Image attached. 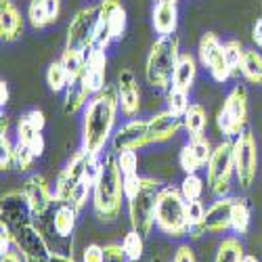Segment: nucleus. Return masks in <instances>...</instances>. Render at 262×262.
Masks as SVG:
<instances>
[{
    "mask_svg": "<svg viewBox=\"0 0 262 262\" xmlns=\"http://www.w3.org/2000/svg\"><path fill=\"white\" fill-rule=\"evenodd\" d=\"M120 112L116 86H105V91L93 95L82 112V149L91 156L105 154V147L114 139V126Z\"/></svg>",
    "mask_w": 262,
    "mask_h": 262,
    "instance_id": "1",
    "label": "nucleus"
},
{
    "mask_svg": "<svg viewBox=\"0 0 262 262\" xmlns=\"http://www.w3.org/2000/svg\"><path fill=\"white\" fill-rule=\"evenodd\" d=\"M124 195V174L118 166L114 151L103 154V168L93 187V212L101 223H114L122 214Z\"/></svg>",
    "mask_w": 262,
    "mask_h": 262,
    "instance_id": "2",
    "label": "nucleus"
},
{
    "mask_svg": "<svg viewBox=\"0 0 262 262\" xmlns=\"http://www.w3.org/2000/svg\"><path fill=\"white\" fill-rule=\"evenodd\" d=\"M160 189V183L151 177H139V174L124 177V195L128 204L130 227L143 237H147L156 225V204Z\"/></svg>",
    "mask_w": 262,
    "mask_h": 262,
    "instance_id": "3",
    "label": "nucleus"
},
{
    "mask_svg": "<svg viewBox=\"0 0 262 262\" xmlns=\"http://www.w3.org/2000/svg\"><path fill=\"white\" fill-rule=\"evenodd\" d=\"M181 57V38L177 34L160 36L147 55L145 80L158 91H168L172 86V74Z\"/></svg>",
    "mask_w": 262,
    "mask_h": 262,
    "instance_id": "4",
    "label": "nucleus"
},
{
    "mask_svg": "<svg viewBox=\"0 0 262 262\" xmlns=\"http://www.w3.org/2000/svg\"><path fill=\"white\" fill-rule=\"evenodd\" d=\"M156 227L172 239L187 237V233H189L187 200L183 198L181 189H177V187L160 189L158 204H156Z\"/></svg>",
    "mask_w": 262,
    "mask_h": 262,
    "instance_id": "5",
    "label": "nucleus"
},
{
    "mask_svg": "<svg viewBox=\"0 0 262 262\" xmlns=\"http://www.w3.org/2000/svg\"><path fill=\"white\" fill-rule=\"evenodd\" d=\"M248 116H250V109H248V91L244 84H237L233 86V91L227 95L223 107L218 109V116H216V126L218 130L225 135V139H235L248 130Z\"/></svg>",
    "mask_w": 262,
    "mask_h": 262,
    "instance_id": "6",
    "label": "nucleus"
},
{
    "mask_svg": "<svg viewBox=\"0 0 262 262\" xmlns=\"http://www.w3.org/2000/svg\"><path fill=\"white\" fill-rule=\"evenodd\" d=\"M235 174V160H233V139H225L218 143L212 151V158L206 166V185L212 195L225 198L231 191V181Z\"/></svg>",
    "mask_w": 262,
    "mask_h": 262,
    "instance_id": "7",
    "label": "nucleus"
},
{
    "mask_svg": "<svg viewBox=\"0 0 262 262\" xmlns=\"http://www.w3.org/2000/svg\"><path fill=\"white\" fill-rule=\"evenodd\" d=\"M128 17L122 0H101L99 3V21L95 32V47L107 51L114 40H120L126 32Z\"/></svg>",
    "mask_w": 262,
    "mask_h": 262,
    "instance_id": "8",
    "label": "nucleus"
},
{
    "mask_svg": "<svg viewBox=\"0 0 262 262\" xmlns=\"http://www.w3.org/2000/svg\"><path fill=\"white\" fill-rule=\"evenodd\" d=\"M233 160H235V177L242 189H250L256 181L258 172V145L256 137L250 130H244L233 139Z\"/></svg>",
    "mask_w": 262,
    "mask_h": 262,
    "instance_id": "9",
    "label": "nucleus"
},
{
    "mask_svg": "<svg viewBox=\"0 0 262 262\" xmlns=\"http://www.w3.org/2000/svg\"><path fill=\"white\" fill-rule=\"evenodd\" d=\"M99 21V5L97 7H84L80 9L68 26V36H65V47L89 53L95 47V32Z\"/></svg>",
    "mask_w": 262,
    "mask_h": 262,
    "instance_id": "10",
    "label": "nucleus"
},
{
    "mask_svg": "<svg viewBox=\"0 0 262 262\" xmlns=\"http://www.w3.org/2000/svg\"><path fill=\"white\" fill-rule=\"evenodd\" d=\"M198 57H200V63L204 65V68H208L210 76L216 82L225 84L227 80L233 78L231 68H229V61H227V55H225V45L221 42V38H218V34L206 32L200 38Z\"/></svg>",
    "mask_w": 262,
    "mask_h": 262,
    "instance_id": "11",
    "label": "nucleus"
},
{
    "mask_svg": "<svg viewBox=\"0 0 262 262\" xmlns=\"http://www.w3.org/2000/svg\"><path fill=\"white\" fill-rule=\"evenodd\" d=\"M13 229V246L24 258H36V260H51V248L47 244L42 231L34 225V221H26L21 225L11 227Z\"/></svg>",
    "mask_w": 262,
    "mask_h": 262,
    "instance_id": "12",
    "label": "nucleus"
},
{
    "mask_svg": "<svg viewBox=\"0 0 262 262\" xmlns=\"http://www.w3.org/2000/svg\"><path fill=\"white\" fill-rule=\"evenodd\" d=\"M91 162V154L84 149H78L76 154L70 158V162L65 164V168L57 174V181H55V198L57 204H70V198L74 189L84 181V172L86 166Z\"/></svg>",
    "mask_w": 262,
    "mask_h": 262,
    "instance_id": "13",
    "label": "nucleus"
},
{
    "mask_svg": "<svg viewBox=\"0 0 262 262\" xmlns=\"http://www.w3.org/2000/svg\"><path fill=\"white\" fill-rule=\"evenodd\" d=\"M151 145L149 143V118L147 120H139L133 118L130 122H126L122 128L116 130V135L112 139V151L120 154V151H139L143 147Z\"/></svg>",
    "mask_w": 262,
    "mask_h": 262,
    "instance_id": "14",
    "label": "nucleus"
},
{
    "mask_svg": "<svg viewBox=\"0 0 262 262\" xmlns=\"http://www.w3.org/2000/svg\"><path fill=\"white\" fill-rule=\"evenodd\" d=\"M21 191L26 193L34 218H42L57 204L55 193L51 191L45 177H40V174H32V177H28L24 181V185H21Z\"/></svg>",
    "mask_w": 262,
    "mask_h": 262,
    "instance_id": "15",
    "label": "nucleus"
},
{
    "mask_svg": "<svg viewBox=\"0 0 262 262\" xmlns=\"http://www.w3.org/2000/svg\"><path fill=\"white\" fill-rule=\"evenodd\" d=\"M116 91H118V101H120L122 114L126 118L139 116V112H141V89H139V82H137L135 74L130 70H122L118 74Z\"/></svg>",
    "mask_w": 262,
    "mask_h": 262,
    "instance_id": "16",
    "label": "nucleus"
},
{
    "mask_svg": "<svg viewBox=\"0 0 262 262\" xmlns=\"http://www.w3.org/2000/svg\"><path fill=\"white\" fill-rule=\"evenodd\" d=\"M185 128L183 118L174 116L172 112L164 109V112H158L156 116L149 118V143H166L170 139L177 137L181 130Z\"/></svg>",
    "mask_w": 262,
    "mask_h": 262,
    "instance_id": "17",
    "label": "nucleus"
},
{
    "mask_svg": "<svg viewBox=\"0 0 262 262\" xmlns=\"http://www.w3.org/2000/svg\"><path fill=\"white\" fill-rule=\"evenodd\" d=\"M0 214H3V221L9 227L21 225L26 221H32L34 214L32 208L28 204V198L24 191H9L3 195V206H0Z\"/></svg>",
    "mask_w": 262,
    "mask_h": 262,
    "instance_id": "18",
    "label": "nucleus"
},
{
    "mask_svg": "<svg viewBox=\"0 0 262 262\" xmlns=\"http://www.w3.org/2000/svg\"><path fill=\"white\" fill-rule=\"evenodd\" d=\"M105 72H107V55L103 49L93 47L86 53V70H84V82L93 95H99L101 91H105L107 86Z\"/></svg>",
    "mask_w": 262,
    "mask_h": 262,
    "instance_id": "19",
    "label": "nucleus"
},
{
    "mask_svg": "<svg viewBox=\"0 0 262 262\" xmlns=\"http://www.w3.org/2000/svg\"><path fill=\"white\" fill-rule=\"evenodd\" d=\"M233 202L235 198H218L208 210H206V216L202 221V227L206 233H227L231 229V208H233Z\"/></svg>",
    "mask_w": 262,
    "mask_h": 262,
    "instance_id": "20",
    "label": "nucleus"
},
{
    "mask_svg": "<svg viewBox=\"0 0 262 262\" xmlns=\"http://www.w3.org/2000/svg\"><path fill=\"white\" fill-rule=\"evenodd\" d=\"M26 19L13 0H0V36L5 42H15L24 34Z\"/></svg>",
    "mask_w": 262,
    "mask_h": 262,
    "instance_id": "21",
    "label": "nucleus"
},
{
    "mask_svg": "<svg viewBox=\"0 0 262 262\" xmlns=\"http://www.w3.org/2000/svg\"><path fill=\"white\" fill-rule=\"evenodd\" d=\"M61 15V0H30L28 21L34 30H45L53 26Z\"/></svg>",
    "mask_w": 262,
    "mask_h": 262,
    "instance_id": "22",
    "label": "nucleus"
},
{
    "mask_svg": "<svg viewBox=\"0 0 262 262\" xmlns=\"http://www.w3.org/2000/svg\"><path fill=\"white\" fill-rule=\"evenodd\" d=\"M93 93L84 82V74L72 78L70 86L65 89V99H63V112L68 116H76L78 112H84V107L89 105Z\"/></svg>",
    "mask_w": 262,
    "mask_h": 262,
    "instance_id": "23",
    "label": "nucleus"
},
{
    "mask_svg": "<svg viewBox=\"0 0 262 262\" xmlns=\"http://www.w3.org/2000/svg\"><path fill=\"white\" fill-rule=\"evenodd\" d=\"M195 78H198V59H195L191 53H181L179 63H177L174 74H172V86L174 89L191 93Z\"/></svg>",
    "mask_w": 262,
    "mask_h": 262,
    "instance_id": "24",
    "label": "nucleus"
},
{
    "mask_svg": "<svg viewBox=\"0 0 262 262\" xmlns=\"http://www.w3.org/2000/svg\"><path fill=\"white\" fill-rule=\"evenodd\" d=\"M151 24H154V30L160 36L177 34V28H179V9H177V5H156L154 13H151Z\"/></svg>",
    "mask_w": 262,
    "mask_h": 262,
    "instance_id": "25",
    "label": "nucleus"
},
{
    "mask_svg": "<svg viewBox=\"0 0 262 262\" xmlns=\"http://www.w3.org/2000/svg\"><path fill=\"white\" fill-rule=\"evenodd\" d=\"M76 221H78V210L72 204H57L53 214V231L61 239H70L74 235Z\"/></svg>",
    "mask_w": 262,
    "mask_h": 262,
    "instance_id": "26",
    "label": "nucleus"
},
{
    "mask_svg": "<svg viewBox=\"0 0 262 262\" xmlns=\"http://www.w3.org/2000/svg\"><path fill=\"white\" fill-rule=\"evenodd\" d=\"M17 143L30 147V149L34 151L36 158H40L42 154H45V147H47L45 137H42V130L34 128V126L28 124L24 118L17 122Z\"/></svg>",
    "mask_w": 262,
    "mask_h": 262,
    "instance_id": "27",
    "label": "nucleus"
},
{
    "mask_svg": "<svg viewBox=\"0 0 262 262\" xmlns=\"http://www.w3.org/2000/svg\"><path fill=\"white\" fill-rule=\"evenodd\" d=\"M183 124H185V130L189 133V139L193 137H202L206 133V126H208V114L204 105L200 103H191L187 114L183 116Z\"/></svg>",
    "mask_w": 262,
    "mask_h": 262,
    "instance_id": "28",
    "label": "nucleus"
},
{
    "mask_svg": "<svg viewBox=\"0 0 262 262\" xmlns=\"http://www.w3.org/2000/svg\"><path fill=\"white\" fill-rule=\"evenodd\" d=\"M242 78L254 86H262V51L246 49L242 61Z\"/></svg>",
    "mask_w": 262,
    "mask_h": 262,
    "instance_id": "29",
    "label": "nucleus"
},
{
    "mask_svg": "<svg viewBox=\"0 0 262 262\" xmlns=\"http://www.w3.org/2000/svg\"><path fill=\"white\" fill-rule=\"evenodd\" d=\"M252 225V212L244 198H235L231 208V231L235 235H246Z\"/></svg>",
    "mask_w": 262,
    "mask_h": 262,
    "instance_id": "30",
    "label": "nucleus"
},
{
    "mask_svg": "<svg viewBox=\"0 0 262 262\" xmlns=\"http://www.w3.org/2000/svg\"><path fill=\"white\" fill-rule=\"evenodd\" d=\"M246 256L244 244L239 237H225L221 246H218V252L214 256V262H242Z\"/></svg>",
    "mask_w": 262,
    "mask_h": 262,
    "instance_id": "31",
    "label": "nucleus"
},
{
    "mask_svg": "<svg viewBox=\"0 0 262 262\" xmlns=\"http://www.w3.org/2000/svg\"><path fill=\"white\" fill-rule=\"evenodd\" d=\"M70 82H72V76H70L68 70H65V65L61 63V59L53 61L49 65V70H47V84H49V89L53 93H65V89L70 86Z\"/></svg>",
    "mask_w": 262,
    "mask_h": 262,
    "instance_id": "32",
    "label": "nucleus"
},
{
    "mask_svg": "<svg viewBox=\"0 0 262 262\" xmlns=\"http://www.w3.org/2000/svg\"><path fill=\"white\" fill-rule=\"evenodd\" d=\"M122 248H124L130 262H139L143 258V252H145V237L139 231L130 229L122 239Z\"/></svg>",
    "mask_w": 262,
    "mask_h": 262,
    "instance_id": "33",
    "label": "nucleus"
},
{
    "mask_svg": "<svg viewBox=\"0 0 262 262\" xmlns=\"http://www.w3.org/2000/svg\"><path fill=\"white\" fill-rule=\"evenodd\" d=\"M244 53H246V47L242 45V40H227L225 42V55H227V61H229V68H231L233 78L242 76Z\"/></svg>",
    "mask_w": 262,
    "mask_h": 262,
    "instance_id": "34",
    "label": "nucleus"
},
{
    "mask_svg": "<svg viewBox=\"0 0 262 262\" xmlns=\"http://www.w3.org/2000/svg\"><path fill=\"white\" fill-rule=\"evenodd\" d=\"M179 189H181L183 198L187 202H193V200H202L206 183H204V179L200 177L198 172H195V174H185V179H183V183H181Z\"/></svg>",
    "mask_w": 262,
    "mask_h": 262,
    "instance_id": "35",
    "label": "nucleus"
},
{
    "mask_svg": "<svg viewBox=\"0 0 262 262\" xmlns=\"http://www.w3.org/2000/svg\"><path fill=\"white\" fill-rule=\"evenodd\" d=\"M166 103H168V112H172L174 116H185L187 109H189V93L187 91H181V89H174V86H170V89L166 91Z\"/></svg>",
    "mask_w": 262,
    "mask_h": 262,
    "instance_id": "36",
    "label": "nucleus"
},
{
    "mask_svg": "<svg viewBox=\"0 0 262 262\" xmlns=\"http://www.w3.org/2000/svg\"><path fill=\"white\" fill-rule=\"evenodd\" d=\"M61 63L65 65V70L70 72V76L76 78V76L84 74V70H86V53H80V51L65 47V51L61 55Z\"/></svg>",
    "mask_w": 262,
    "mask_h": 262,
    "instance_id": "37",
    "label": "nucleus"
},
{
    "mask_svg": "<svg viewBox=\"0 0 262 262\" xmlns=\"http://www.w3.org/2000/svg\"><path fill=\"white\" fill-rule=\"evenodd\" d=\"M0 168H3V172L15 168V145L9 141L5 118H3V130H0Z\"/></svg>",
    "mask_w": 262,
    "mask_h": 262,
    "instance_id": "38",
    "label": "nucleus"
},
{
    "mask_svg": "<svg viewBox=\"0 0 262 262\" xmlns=\"http://www.w3.org/2000/svg\"><path fill=\"white\" fill-rule=\"evenodd\" d=\"M179 164H181V170H183L185 174H195V172H200V170L204 168V164L198 160V156H195V151L191 149L189 143L181 149V154H179Z\"/></svg>",
    "mask_w": 262,
    "mask_h": 262,
    "instance_id": "39",
    "label": "nucleus"
},
{
    "mask_svg": "<svg viewBox=\"0 0 262 262\" xmlns=\"http://www.w3.org/2000/svg\"><path fill=\"white\" fill-rule=\"evenodd\" d=\"M34 160H36V156H34V151L30 147L21 145V143L15 145V170L30 172L32 166H34Z\"/></svg>",
    "mask_w": 262,
    "mask_h": 262,
    "instance_id": "40",
    "label": "nucleus"
},
{
    "mask_svg": "<svg viewBox=\"0 0 262 262\" xmlns=\"http://www.w3.org/2000/svg\"><path fill=\"white\" fill-rule=\"evenodd\" d=\"M189 145H191V149L195 151L198 160H200L204 166H208V162H210V158H212V151H214L210 139H206L204 135H202V137H193V139H189Z\"/></svg>",
    "mask_w": 262,
    "mask_h": 262,
    "instance_id": "41",
    "label": "nucleus"
},
{
    "mask_svg": "<svg viewBox=\"0 0 262 262\" xmlns=\"http://www.w3.org/2000/svg\"><path fill=\"white\" fill-rule=\"evenodd\" d=\"M118 156V166L122 170L124 177H128V174H139V154L137 151H120Z\"/></svg>",
    "mask_w": 262,
    "mask_h": 262,
    "instance_id": "42",
    "label": "nucleus"
},
{
    "mask_svg": "<svg viewBox=\"0 0 262 262\" xmlns=\"http://www.w3.org/2000/svg\"><path fill=\"white\" fill-rule=\"evenodd\" d=\"M204 216H206V208H204L202 200L187 202V223H189V227L191 225H202Z\"/></svg>",
    "mask_w": 262,
    "mask_h": 262,
    "instance_id": "43",
    "label": "nucleus"
},
{
    "mask_svg": "<svg viewBox=\"0 0 262 262\" xmlns=\"http://www.w3.org/2000/svg\"><path fill=\"white\" fill-rule=\"evenodd\" d=\"M93 193V189L89 187V185H84V183H80L76 189H74V193H72V198H70V204L80 212L84 206H86V202H89V195Z\"/></svg>",
    "mask_w": 262,
    "mask_h": 262,
    "instance_id": "44",
    "label": "nucleus"
},
{
    "mask_svg": "<svg viewBox=\"0 0 262 262\" xmlns=\"http://www.w3.org/2000/svg\"><path fill=\"white\" fill-rule=\"evenodd\" d=\"M103 252H105V262H130L122 244H107L103 246Z\"/></svg>",
    "mask_w": 262,
    "mask_h": 262,
    "instance_id": "45",
    "label": "nucleus"
},
{
    "mask_svg": "<svg viewBox=\"0 0 262 262\" xmlns=\"http://www.w3.org/2000/svg\"><path fill=\"white\" fill-rule=\"evenodd\" d=\"M82 262H105L103 246H99V244L86 246L84 252H82Z\"/></svg>",
    "mask_w": 262,
    "mask_h": 262,
    "instance_id": "46",
    "label": "nucleus"
},
{
    "mask_svg": "<svg viewBox=\"0 0 262 262\" xmlns=\"http://www.w3.org/2000/svg\"><path fill=\"white\" fill-rule=\"evenodd\" d=\"M13 246V229L3 221L0 223V254H7Z\"/></svg>",
    "mask_w": 262,
    "mask_h": 262,
    "instance_id": "47",
    "label": "nucleus"
},
{
    "mask_svg": "<svg viewBox=\"0 0 262 262\" xmlns=\"http://www.w3.org/2000/svg\"><path fill=\"white\" fill-rule=\"evenodd\" d=\"M172 262H198V258H195V252L189 244H181L177 248V252H174Z\"/></svg>",
    "mask_w": 262,
    "mask_h": 262,
    "instance_id": "48",
    "label": "nucleus"
},
{
    "mask_svg": "<svg viewBox=\"0 0 262 262\" xmlns=\"http://www.w3.org/2000/svg\"><path fill=\"white\" fill-rule=\"evenodd\" d=\"M28 124H32L34 128H38V130H45V124H47V118H45V114L40 112V109H32V112H28L26 116H21Z\"/></svg>",
    "mask_w": 262,
    "mask_h": 262,
    "instance_id": "49",
    "label": "nucleus"
},
{
    "mask_svg": "<svg viewBox=\"0 0 262 262\" xmlns=\"http://www.w3.org/2000/svg\"><path fill=\"white\" fill-rule=\"evenodd\" d=\"M252 40H254V45L262 51V17L256 19V24L252 28Z\"/></svg>",
    "mask_w": 262,
    "mask_h": 262,
    "instance_id": "50",
    "label": "nucleus"
},
{
    "mask_svg": "<svg viewBox=\"0 0 262 262\" xmlns=\"http://www.w3.org/2000/svg\"><path fill=\"white\" fill-rule=\"evenodd\" d=\"M0 262H26V258L21 256L17 250H9L7 254H3V258H0Z\"/></svg>",
    "mask_w": 262,
    "mask_h": 262,
    "instance_id": "51",
    "label": "nucleus"
},
{
    "mask_svg": "<svg viewBox=\"0 0 262 262\" xmlns=\"http://www.w3.org/2000/svg\"><path fill=\"white\" fill-rule=\"evenodd\" d=\"M9 103V84L3 80V82H0V105H7Z\"/></svg>",
    "mask_w": 262,
    "mask_h": 262,
    "instance_id": "52",
    "label": "nucleus"
},
{
    "mask_svg": "<svg viewBox=\"0 0 262 262\" xmlns=\"http://www.w3.org/2000/svg\"><path fill=\"white\" fill-rule=\"evenodd\" d=\"M49 262H76V260H74V256H68V254H59V252H53Z\"/></svg>",
    "mask_w": 262,
    "mask_h": 262,
    "instance_id": "53",
    "label": "nucleus"
},
{
    "mask_svg": "<svg viewBox=\"0 0 262 262\" xmlns=\"http://www.w3.org/2000/svg\"><path fill=\"white\" fill-rule=\"evenodd\" d=\"M242 262H260V260H258V258H256V256H252V254H246V256H244V260H242Z\"/></svg>",
    "mask_w": 262,
    "mask_h": 262,
    "instance_id": "54",
    "label": "nucleus"
},
{
    "mask_svg": "<svg viewBox=\"0 0 262 262\" xmlns=\"http://www.w3.org/2000/svg\"><path fill=\"white\" fill-rule=\"evenodd\" d=\"M179 0H156V5H177Z\"/></svg>",
    "mask_w": 262,
    "mask_h": 262,
    "instance_id": "55",
    "label": "nucleus"
},
{
    "mask_svg": "<svg viewBox=\"0 0 262 262\" xmlns=\"http://www.w3.org/2000/svg\"><path fill=\"white\" fill-rule=\"evenodd\" d=\"M26 262H49V260H36V258H26Z\"/></svg>",
    "mask_w": 262,
    "mask_h": 262,
    "instance_id": "56",
    "label": "nucleus"
},
{
    "mask_svg": "<svg viewBox=\"0 0 262 262\" xmlns=\"http://www.w3.org/2000/svg\"><path fill=\"white\" fill-rule=\"evenodd\" d=\"M149 262H162V260H160V258H151Z\"/></svg>",
    "mask_w": 262,
    "mask_h": 262,
    "instance_id": "57",
    "label": "nucleus"
}]
</instances>
